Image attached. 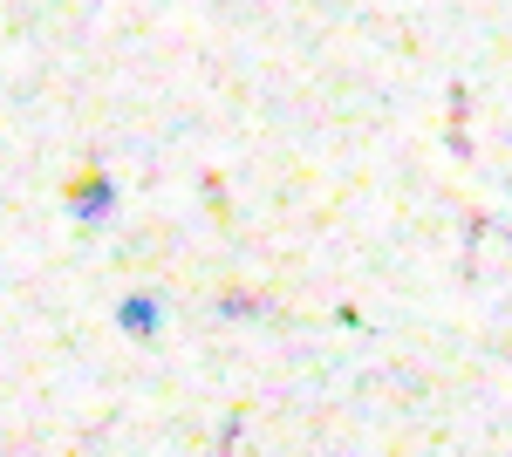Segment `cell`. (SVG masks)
<instances>
[{"label":"cell","instance_id":"1","mask_svg":"<svg viewBox=\"0 0 512 457\" xmlns=\"http://www.w3.org/2000/svg\"><path fill=\"white\" fill-rule=\"evenodd\" d=\"M76 205H82V212H110V185H103V178H82Z\"/></svg>","mask_w":512,"mask_h":457},{"label":"cell","instance_id":"2","mask_svg":"<svg viewBox=\"0 0 512 457\" xmlns=\"http://www.w3.org/2000/svg\"><path fill=\"white\" fill-rule=\"evenodd\" d=\"M123 328L151 335V328H158V307H151V301H130V307H123Z\"/></svg>","mask_w":512,"mask_h":457}]
</instances>
